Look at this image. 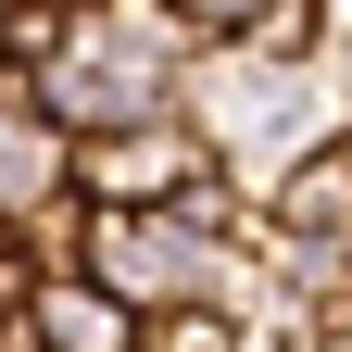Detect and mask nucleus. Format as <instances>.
<instances>
[{"mask_svg": "<svg viewBox=\"0 0 352 352\" xmlns=\"http://www.w3.org/2000/svg\"><path fill=\"white\" fill-rule=\"evenodd\" d=\"M277 214H289V239H352V139L302 151L289 189H277Z\"/></svg>", "mask_w": 352, "mask_h": 352, "instance_id": "2", "label": "nucleus"}, {"mask_svg": "<svg viewBox=\"0 0 352 352\" xmlns=\"http://www.w3.org/2000/svg\"><path fill=\"white\" fill-rule=\"evenodd\" d=\"M189 25H227V13H264V0H176Z\"/></svg>", "mask_w": 352, "mask_h": 352, "instance_id": "3", "label": "nucleus"}, {"mask_svg": "<svg viewBox=\"0 0 352 352\" xmlns=\"http://www.w3.org/2000/svg\"><path fill=\"white\" fill-rule=\"evenodd\" d=\"M25 327H38V352H139V315H126L113 289H76V277H38Z\"/></svg>", "mask_w": 352, "mask_h": 352, "instance_id": "1", "label": "nucleus"}]
</instances>
